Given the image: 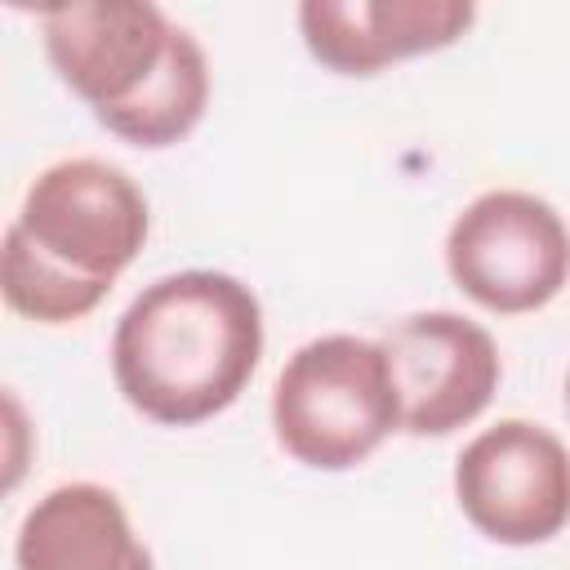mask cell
<instances>
[{"mask_svg": "<svg viewBox=\"0 0 570 570\" xmlns=\"http://www.w3.org/2000/svg\"><path fill=\"white\" fill-rule=\"evenodd\" d=\"M445 272L494 316L539 312L570 281V227L534 191H481L445 232Z\"/></svg>", "mask_w": 570, "mask_h": 570, "instance_id": "3", "label": "cell"}, {"mask_svg": "<svg viewBox=\"0 0 570 570\" xmlns=\"http://www.w3.org/2000/svg\"><path fill=\"white\" fill-rule=\"evenodd\" d=\"M263 361V303L227 272H169L120 312L111 330L116 392L160 428L223 414Z\"/></svg>", "mask_w": 570, "mask_h": 570, "instance_id": "1", "label": "cell"}, {"mask_svg": "<svg viewBox=\"0 0 570 570\" xmlns=\"http://www.w3.org/2000/svg\"><path fill=\"white\" fill-rule=\"evenodd\" d=\"M454 503L476 534L534 548L570 525V450L530 419L481 428L454 459Z\"/></svg>", "mask_w": 570, "mask_h": 570, "instance_id": "5", "label": "cell"}, {"mask_svg": "<svg viewBox=\"0 0 570 570\" xmlns=\"http://www.w3.org/2000/svg\"><path fill=\"white\" fill-rule=\"evenodd\" d=\"M379 343L392 365L401 432L410 436H450L481 419L499 392V343L459 312H414Z\"/></svg>", "mask_w": 570, "mask_h": 570, "instance_id": "6", "label": "cell"}, {"mask_svg": "<svg viewBox=\"0 0 570 570\" xmlns=\"http://www.w3.org/2000/svg\"><path fill=\"white\" fill-rule=\"evenodd\" d=\"M40 36L58 80L102 120L160 71L178 22L151 0H71L40 13Z\"/></svg>", "mask_w": 570, "mask_h": 570, "instance_id": "7", "label": "cell"}, {"mask_svg": "<svg viewBox=\"0 0 570 570\" xmlns=\"http://www.w3.org/2000/svg\"><path fill=\"white\" fill-rule=\"evenodd\" d=\"M566 410H570V374H566Z\"/></svg>", "mask_w": 570, "mask_h": 570, "instance_id": "12", "label": "cell"}, {"mask_svg": "<svg viewBox=\"0 0 570 570\" xmlns=\"http://www.w3.org/2000/svg\"><path fill=\"white\" fill-rule=\"evenodd\" d=\"M272 432L312 472H347L401 432V401L379 338L321 334L303 343L272 387Z\"/></svg>", "mask_w": 570, "mask_h": 570, "instance_id": "2", "label": "cell"}, {"mask_svg": "<svg viewBox=\"0 0 570 570\" xmlns=\"http://www.w3.org/2000/svg\"><path fill=\"white\" fill-rule=\"evenodd\" d=\"M476 22L468 0H303L307 53L334 76H379L392 62L450 49Z\"/></svg>", "mask_w": 570, "mask_h": 570, "instance_id": "8", "label": "cell"}, {"mask_svg": "<svg viewBox=\"0 0 570 570\" xmlns=\"http://www.w3.org/2000/svg\"><path fill=\"white\" fill-rule=\"evenodd\" d=\"M205 107H209V58H205L200 40L187 27H178L169 58L142 85V94L129 98L125 107L107 111L98 125L107 134H116L120 142L160 151V147L183 142L205 120Z\"/></svg>", "mask_w": 570, "mask_h": 570, "instance_id": "10", "label": "cell"}, {"mask_svg": "<svg viewBox=\"0 0 570 570\" xmlns=\"http://www.w3.org/2000/svg\"><path fill=\"white\" fill-rule=\"evenodd\" d=\"M18 570H156L125 503L98 481H67L36 499L13 539Z\"/></svg>", "mask_w": 570, "mask_h": 570, "instance_id": "9", "label": "cell"}, {"mask_svg": "<svg viewBox=\"0 0 570 570\" xmlns=\"http://www.w3.org/2000/svg\"><path fill=\"white\" fill-rule=\"evenodd\" d=\"M13 227L71 276L116 285L147 245L151 205L120 165L71 156L31 178Z\"/></svg>", "mask_w": 570, "mask_h": 570, "instance_id": "4", "label": "cell"}, {"mask_svg": "<svg viewBox=\"0 0 570 570\" xmlns=\"http://www.w3.org/2000/svg\"><path fill=\"white\" fill-rule=\"evenodd\" d=\"M0 294L18 316H27L36 325H71V321L89 316L111 294V285L71 276L9 223L4 245H0Z\"/></svg>", "mask_w": 570, "mask_h": 570, "instance_id": "11", "label": "cell"}]
</instances>
